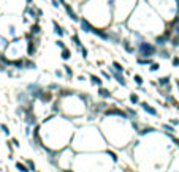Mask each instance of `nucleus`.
Masks as SVG:
<instances>
[{"instance_id": "nucleus-1", "label": "nucleus", "mask_w": 179, "mask_h": 172, "mask_svg": "<svg viewBox=\"0 0 179 172\" xmlns=\"http://www.w3.org/2000/svg\"><path fill=\"white\" fill-rule=\"evenodd\" d=\"M40 125V149L46 153L59 152L60 149L70 145L75 133V120L68 117H59L57 114H51L43 118Z\"/></svg>"}, {"instance_id": "nucleus-2", "label": "nucleus", "mask_w": 179, "mask_h": 172, "mask_svg": "<svg viewBox=\"0 0 179 172\" xmlns=\"http://www.w3.org/2000/svg\"><path fill=\"white\" fill-rule=\"evenodd\" d=\"M70 147L78 152H100L106 147L102 131L94 125H86V126H78L73 133Z\"/></svg>"}, {"instance_id": "nucleus-3", "label": "nucleus", "mask_w": 179, "mask_h": 172, "mask_svg": "<svg viewBox=\"0 0 179 172\" xmlns=\"http://www.w3.org/2000/svg\"><path fill=\"white\" fill-rule=\"evenodd\" d=\"M138 0H113V17L116 24H122L135 10Z\"/></svg>"}, {"instance_id": "nucleus-4", "label": "nucleus", "mask_w": 179, "mask_h": 172, "mask_svg": "<svg viewBox=\"0 0 179 172\" xmlns=\"http://www.w3.org/2000/svg\"><path fill=\"white\" fill-rule=\"evenodd\" d=\"M25 54V38L14 37L11 41H8L7 47H5V55L10 60L14 58H22Z\"/></svg>"}, {"instance_id": "nucleus-5", "label": "nucleus", "mask_w": 179, "mask_h": 172, "mask_svg": "<svg viewBox=\"0 0 179 172\" xmlns=\"http://www.w3.org/2000/svg\"><path fill=\"white\" fill-rule=\"evenodd\" d=\"M135 54H138V57H144V58H152L157 54V46L152 43H149L148 40H140L135 41Z\"/></svg>"}, {"instance_id": "nucleus-6", "label": "nucleus", "mask_w": 179, "mask_h": 172, "mask_svg": "<svg viewBox=\"0 0 179 172\" xmlns=\"http://www.w3.org/2000/svg\"><path fill=\"white\" fill-rule=\"evenodd\" d=\"M79 29H81V30L84 32V33H92V30H94V27H95V25H94L92 22H90L89 19H86V17L84 16H81L79 17Z\"/></svg>"}, {"instance_id": "nucleus-7", "label": "nucleus", "mask_w": 179, "mask_h": 172, "mask_svg": "<svg viewBox=\"0 0 179 172\" xmlns=\"http://www.w3.org/2000/svg\"><path fill=\"white\" fill-rule=\"evenodd\" d=\"M62 5H63V8H65V13H67V16H68L70 19L73 21V22H79V17H81V16H79V14L75 11V8H73L71 5L68 3V2H65V3H62Z\"/></svg>"}, {"instance_id": "nucleus-8", "label": "nucleus", "mask_w": 179, "mask_h": 172, "mask_svg": "<svg viewBox=\"0 0 179 172\" xmlns=\"http://www.w3.org/2000/svg\"><path fill=\"white\" fill-rule=\"evenodd\" d=\"M138 106L143 109V111L146 112L148 115H152V117H158V112H157V109L154 108V106H151L148 101H140L138 103Z\"/></svg>"}, {"instance_id": "nucleus-9", "label": "nucleus", "mask_w": 179, "mask_h": 172, "mask_svg": "<svg viewBox=\"0 0 179 172\" xmlns=\"http://www.w3.org/2000/svg\"><path fill=\"white\" fill-rule=\"evenodd\" d=\"M121 44H122V47H124V51L127 52V54H135V43L130 40L128 37H125V38H122L121 40Z\"/></svg>"}, {"instance_id": "nucleus-10", "label": "nucleus", "mask_w": 179, "mask_h": 172, "mask_svg": "<svg viewBox=\"0 0 179 172\" xmlns=\"http://www.w3.org/2000/svg\"><path fill=\"white\" fill-rule=\"evenodd\" d=\"M92 35H95L97 38H100L102 41H108V30L103 27H94Z\"/></svg>"}, {"instance_id": "nucleus-11", "label": "nucleus", "mask_w": 179, "mask_h": 172, "mask_svg": "<svg viewBox=\"0 0 179 172\" xmlns=\"http://www.w3.org/2000/svg\"><path fill=\"white\" fill-rule=\"evenodd\" d=\"M98 98L100 100H111V98H114V95L111 90H108L102 85V87H98Z\"/></svg>"}, {"instance_id": "nucleus-12", "label": "nucleus", "mask_w": 179, "mask_h": 172, "mask_svg": "<svg viewBox=\"0 0 179 172\" xmlns=\"http://www.w3.org/2000/svg\"><path fill=\"white\" fill-rule=\"evenodd\" d=\"M52 27H54V33L57 35L59 38H63V37H65L67 30L62 27V25H60V24L57 22V21H52Z\"/></svg>"}, {"instance_id": "nucleus-13", "label": "nucleus", "mask_w": 179, "mask_h": 172, "mask_svg": "<svg viewBox=\"0 0 179 172\" xmlns=\"http://www.w3.org/2000/svg\"><path fill=\"white\" fill-rule=\"evenodd\" d=\"M170 76H163V78H160V79H157L158 82H155V84L158 85V87H163V88H166V90H170L171 88V85H170Z\"/></svg>"}, {"instance_id": "nucleus-14", "label": "nucleus", "mask_w": 179, "mask_h": 172, "mask_svg": "<svg viewBox=\"0 0 179 172\" xmlns=\"http://www.w3.org/2000/svg\"><path fill=\"white\" fill-rule=\"evenodd\" d=\"M29 33L33 35V37H40V35H41V25H40L37 21H35V22L30 25V30H29Z\"/></svg>"}, {"instance_id": "nucleus-15", "label": "nucleus", "mask_w": 179, "mask_h": 172, "mask_svg": "<svg viewBox=\"0 0 179 172\" xmlns=\"http://www.w3.org/2000/svg\"><path fill=\"white\" fill-rule=\"evenodd\" d=\"M89 81H90V84L95 85L97 88L103 85V79H102L100 76H97V74H89Z\"/></svg>"}, {"instance_id": "nucleus-16", "label": "nucleus", "mask_w": 179, "mask_h": 172, "mask_svg": "<svg viewBox=\"0 0 179 172\" xmlns=\"http://www.w3.org/2000/svg\"><path fill=\"white\" fill-rule=\"evenodd\" d=\"M128 101H130V104L138 106V103L141 101V100H140V96H138L136 92H130V93H128Z\"/></svg>"}, {"instance_id": "nucleus-17", "label": "nucleus", "mask_w": 179, "mask_h": 172, "mask_svg": "<svg viewBox=\"0 0 179 172\" xmlns=\"http://www.w3.org/2000/svg\"><path fill=\"white\" fill-rule=\"evenodd\" d=\"M60 58H62L63 62L70 60L71 58V51H70L68 47H63V49H60Z\"/></svg>"}, {"instance_id": "nucleus-18", "label": "nucleus", "mask_w": 179, "mask_h": 172, "mask_svg": "<svg viewBox=\"0 0 179 172\" xmlns=\"http://www.w3.org/2000/svg\"><path fill=\"white\" fill-rule=\"evenodd\" d=\"M35 68H37V63L30 57H27V58L24 57V70H35Z\"/></svg>"}, {"instance_id": "nucleus-19", "label": "nucleus", "mask_w": 179, "mask_h": 172, "mask_svg": "<svg viewBox=\"0 0 179 172\" xmlns=\"http://www.w3.org/2000/svg\"><path fill=\"white\" fill-rule=\"evenodd\" d=\"M14 167H16L19 172H30V169L27 167V164L22 163V161H16V163H14Z\"/></svg>"}, {"instance_id": "nucleus-20", "label": "nucleus", "mask_w": 179, "mask_h": 172, "mask_svg": "<svg viewBox=\"0 0 179 172\" xmlns=\"http://www.w3.org/2000/svg\"><path fill=\"white\" fill-rule=\"evenodd\" d=\"M111 66H113V70L117 71V73H125V68H124V65H122L121 62L114 60L113 63H111Z\"/></svg>"}, {"instance_id": "nucleus-21", "label": "nucleus", "mask_w": 179, "mask_h": 172, "mask_svg": "<svg viewBox=\"0 0 179 172\" xmlns=\"http://www.w3.org/2000/svg\"><path fill=\"white\" fill-rule=\"evenodd\" d=\"M71 41H73V44H75V47L78 49V51H79V47H81V46H84L83 41H81V38H79L76 33H73V35H71Z\"/></svg>"}, {"instance_id": "nucleus-22", "label": "nucleus", "mask_w": 179, "mask_h": 172, "mask_svg": "<svg viewBox=\"0 0 179 172\" xmlns=\"http://www.w3.org/2000/svg\"><path fill=\"white\" fill-rule=\"evenodd\" d=\"M152 62H154V60H152V58H144V57H136V63H138V65H141V66H146V65H148V66H149V65H151V63H152Z\"/></svg>"}, {"instance_id": "nucleus-23", "label": "nucleus", "mask_w": 179, "mask_h": 172, "mask_svg": "<svg viewBox=\"0 0 179 172\" xmlns=\"http://www.w3.org/2000/svg\"><path fill=\"white\" fill-rule=\"evenodd\" d=\"M155 55H158V57H162V58H170L171 55H170V52L166 51V49H163V47H160V49H157V54Z\"/></svg>"}, {"instance_id": "nucleus-24", "label": "nucleus", "mask_w": 179, "mask_h": 172, "mask_svg": "<svg viewBox=\"0 0 179 172\" xmlns=\"http://www.w3.org/2000/svg\"><path fill=\"white\" fill-rule=\"evenodd\" d=\"M24 163L27 164V167L30 169V172H37V166H35V163H33V159H30V158H25L24 159Z\"/></svg>"}, {"instance_id": "nucleus-25", "label": "nucleus", "mask_w": 179, "mask_h": 172, "mask_svg": "<svg viewBox=\"0 0 179 172\" xmlns=\"http://www.w3.org/2000/svg\"><path fill=\"white\" fill-rule=\"evenodd\" d=\"M63 74H67V78L68 79H71L73 78V70H71V66L70 65H63Z\"/></svg>"}, {"instance_id": "nucleus-26", "label": "nucleus", "mask_w": 179, "mask_h": 172, "mask_svg": "<svg viewBox=\"0 0 179 172\" xmlns=\"http://www.w3.org/2000/svg\"><path fill=\"white\" fill-rule=\"evenodd\" d=\"M160 70V63H158V62H152L151 65H149V71H151V73H155V71H158Z\"/></svg>"}, {"instance_id": "nucleus-27", "label": "nucleus", "mask_w": 179, "mask_h": 172, "mask_svg": "<svg viewBox=\"0 0 179 172\" xmlns=\"http://www.w3.org/2000/svg\"><path fill=\"white\" fill-rule=\"evenodd\" d=\"M133 81H135V84H136V85H143V84H144V79H143L141 74H133Z\"/></svg>"}, {"instance_id": "nucleus-28", "label": "nucleus", "mask_w": 179, "mask_h": 172, "mask_svg": "<svg viewBox=\"0 0 179 172\" xmlns=\"http://www.w3.org/2000/svg\"><path fill=\"white\" fill-rule=\"evenodd\" d=\"M7 44H8L7 38H5L3 35H0V52H2V51H5V47H7Z\"/></svg>"}, {"instance_id": "nucleus-29", "label": "nucleus", "mask_w": 179, "mask_h": 172, "mask_svg": "<svg viewBox=\"0 0 179 172\" xmlns=\"http://www.w3.org/2000/svg\"><path fill=\"white\" fill-rule=\"evenodd\" d=\"M100 78L102 79H106V81H113V78H111V74H110V73H108V71H105L103 70V68H102V70H100Z\"/></svg>"}, {"instance_id": "nucleus-30", "label": "nucleus", "mask_w": 179, "mask_h": 172, "mask_svg": "<svg viewBox=\"0 0 179 172\" xmlns=\"http://www.w3.org/2000/svg\"><path fill=\"white\" fill-rule=\"evenodd\" d=\"M0 131L3 133L5 136H10V128H8V125H5V123H0Z\"/></svg>"}, {"instance_id": "nucleus-31", "label": "nucleus", "mask_w": 179, "mask_h": 172, "mask_svg": "<svg viewBox=\"0 0 179 172\" xmlns=\"http://www.w3.org/2000/svg\"><path fill=\"white\" fill-rule=\"evenodd\" d=\"M79 52H81L83 58H87V57H89V49H87L86 46H81V47H79Z\"/></svg>"}, {"instance_id": "nucleus-32", "label": "nucleus", "mask_w": 179, "mask_h": 172, "mask_svg": "<svg viewBox=\"0 0 179 172\" xmlns=\"http://www.w3.org/2000/svg\"><path fill=\"white\" fill-rule=\"evenodd\" d=\"M10 144L13 145V147H16V149H19V147H21V144H19V139H17V137H11V139H10Z\"/></svg>"}, {"instance_id": "nucleus-33", "label": "nucleus", "mask_w": 179, "mask_h": 172, "mask_svg": "<svg viewBox=\"0 0 179 172\" xmlns=\"http://www.w3.org/2000/svg\"><path fill=\"white\" fill-rule=\"evenodd\" d=\"M163 129H165L166 133H170V134H173V133L176 131V129H174V126H173V125H166V123L163 125Z\"/></svg>"}, {"instance_id": "nucleus-34", "label": "nucleus", "mask_w": 179, "mask_h": 172, "mask_svg": "<svg viewBox=\"0 0 179 172\" xmlns=\"http://www.w3.org/2000/svg\"><path fill=\"white\" fill-rule=\"evenodd\" d=\"M54 43H55V46H57L59 49H63V47H67V46H65V43H63V40H62V38H59V40H55Z\"/></svg>"}, {"instance_id": "nucleus-35", "label": "nucleus", "mask_w": 179, "mask_h": 172, "mask_svg": "<svg viewBox=\"0 0 179 172\" xmlns=\"http://www.w3.org/2000/svg\"><path fill=\"white\" fill-rule=\"evenodd\" d=\"M54 76H55V78H59V79H63V78H65V74H63V70H55V71H54Z\"/></svg>"}, {"instance_id": "nucleus-36", "label": "nucleus", "mask_w": 179, "mask_h": 172, "mask_svg": "<svg viewBox=\"0 0 179 172\" xmlns=\"http://www.w3.org/2000/svg\"><path fill=\"white\" fill-rule=\"evenodd\" d=\"M171 63H173V66H174V68H178V66H179V55H173Z\"/></svg>"}, {"instance_id": "nucleus-37", "label": "nucleus", "mask_w": 179, "mask_h": 172, "mask_svg": "<svg viewBox=\"0 0 179 172\" xmlns=\"http://www.w3.org/2000/svg\"><path fill=\"white\" fill-rule=\"evenodd\" d=\"M24 134L27 136V137H30V136H32V126H30V125H25V128H24Z\"/></svg>"}, {"instance_id": "nucleus-38", "label": "nucleus", "mask_w": 179, "mask_h": 172, "mask_svg": "<svg viewBox=\"0 0 179 172\" xmlns=\"http://www.w3.org/2000/svg\"><path fill=\"white\" fill-rule=\"evenodd\" d=\"M48 90H51V92L60 90V85H59V84H49V85H48Z\"/></svg>"}, {"instance_id": "nucleus-39", "label": "nucleus", "mask_w": 179, "mask_h": 172, "mask_svg": "<svg viewBox=\"0 0 179 172\" xmlns=\"http://www.w3.org/2000/svg\"><path fill=\"white\" fill-rule=\"evenodd\" d=\"M51 7L55 8V10H59V8H60V2H59V0H51Z\"/></svg>"}, {"instance_id": "nucleus-40", "label": "nucleus", "mask_w": 179, "mask_h": 172, "mask_svg": "<svg viewBox=\"0 0 179 172\" xmlns=\"http://www.w3.org/2000/svg\"><path fill=\"white\" fill-rule=\"evenodd\" d=\"M35 11H37V17H41L43 16V10H41V8H35Z\"/></svg>"}, {"instance_id": "nucleus-41", "label": "nucleus", "mask_w": 179, "mask_h": 172, "mask_svg": "<svg viewBox=\"0 0 179 172\" xmlns=\"http://www.w3.org/2000/svg\"><path fill=\"white\" fill-rule=\"evenodd\" d=\"M110 172H127L125 169H121V167H113Z\"/></svg>"}, {"instance_id": "nucleus-42", "label": "nucleus", "mask_w": 179, "mask_h": 172, "mask_svg": "<svg viewBox=\"0 0 179 172\" xmlns=\"http://www.w3.org/2000/svg\"><path fill=\"white\" fill-rule=\"evenodd\" d=\"M76 81H78V82H84V81H86V76H83V74H79V76H78V78H76Z\"/></svg>"}, {"instance_id": "nucleus-43", "label": "nucleus", "mask_w": 179, "mask_h": 172, "mask_svg": "<svg viewBox=\"0 0 179 172\" xmlns=\"http://www.w3.org/2000/svg\"><path fill=\"white\" fill-rule=\"evenodd\" d=\"M178 123H179V120H176V118H171V125H173V126H176Z\"/></svg>"}, {"instance_id": "nucleus-44", "label": "nucleus", "mask_w": 179, "mask_h": 172, "mask_svg": "<svg viewBox=\"0 0 179 172\" xmlns=\"http://www.w3.org/2000/svg\"><path fill=\"white\" fill-rule=\"evenodd\" d=\"M176 10L179 11V0H176Z\"/></svg>"}, {"instance_id": "nucleus-45", "label": "nucleus", "mask_w": 179, "mask_h": 172, "mask_svg": "<svg viewBox=\"0 0 179 172\" xmlns=\"http://www.w3.org/2000/svg\"><path fill=\"white\" fill-rule=\"evenodd\" d=\"M176 87H178V90H179V81H176Z\"/></svg>"}, {"instance_id": "nucleus-46", "label": "nucleus", "mask_w": 179, "mask_h": 172, "mask_svg": "<svg viewBox=\"0 0 179 172\" xmlns=\"http://www.w3.org/2000/svg\"><path fill=\"white\" fill-rule=\"evenodd\" d=\"M178 125H179V123H178Z\"/></svg>"}]
</instances>
